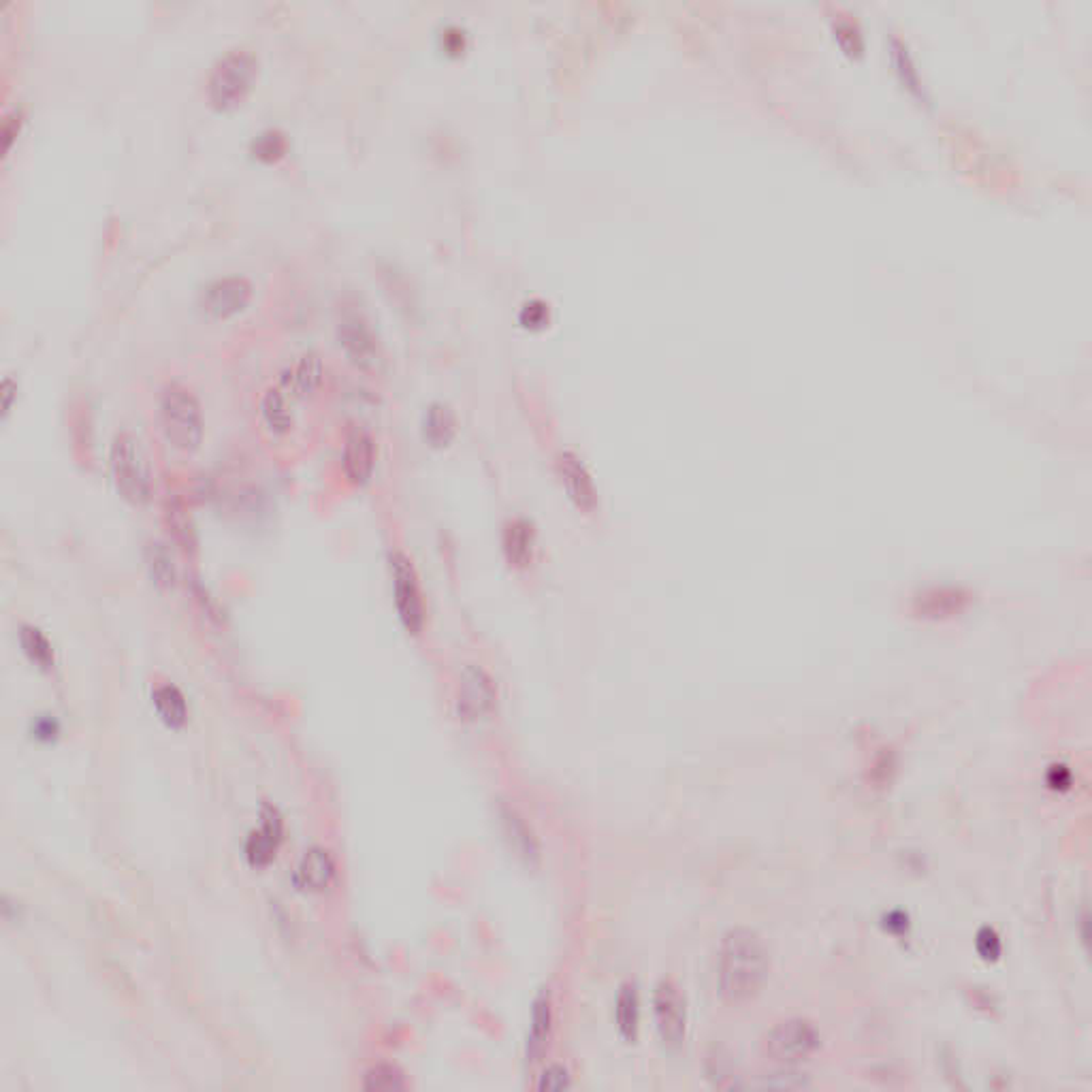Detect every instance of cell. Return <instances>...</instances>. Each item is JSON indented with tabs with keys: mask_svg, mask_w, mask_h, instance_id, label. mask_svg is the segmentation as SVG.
Instances as JSON below:
<instances>
[{
	"mask_svg": "<svg viewBox=\"0 0 1092 1092\" xmlns=\"http://www.w3.org/2000/svg\"><path fill=\"white\" fill-rule=\"evenodd\" d=\"M292 400L280 389L271 387L261 397V419L273 433H286L292 427Z\"/></svg>",
	"mask_w": 1092,
	"mask_h": 1092,
	"instance_id": "obj_20",
	"label": "cell"
},
{
	"mask_svg": "<svg viewBox=\"0 0 1092 1092\" xmlns=\"http://www.w3.org/2000/svg\"><path fill=\"white\" fill-rule=\"evenodd\" d=\"M466 30L459 26H446L442 30V46L450 54H459L466 48Z\"/></svg>",
	"mask_w": 1092,
	"mask_h": 1092,
	"instance_id": "obj_32",
	"label": "cell"
},
{
	"mask_svg": "<svg viewBox=\"0 0 1092 1092\" xmlns=\"http://www.w3.org/2000/svg\"><path fill=\"white\" fill-rule=\"evenodd\" d=\"M502 549L506 555V562L514 568H527L533 562L535 551V533L529 521L516 519L510 521L504 529Z\"/></svg>",
	"mask_w": 1092,
	"mask_h": 1092,
	"instance_id": "obj_16",
	"label": "cell"
},
{
	"mask_svg": "<svg viewBox=\"0 0 1092 1092\" xmlns=\"http://www.w3.org/2000/svg\"><path fill=\"white\" fill-rule=\"evenodd\" d=\"M363 1088L371 1090V1092L402 1090V1088H406V1078L395 1065H379V1067L369 1069L365 1074Z\"/></svg>",
	"mask_w": 1092,
	"mask_h": 1092,
	"instance_id": "obj_26",
	"label": "cell"
},
{
	"mask_svg": "<svg viewBox=\"0 0 1092 1092\" xmlns=\"http://www.w3.org/2000/svg\"><path fill=\"white\" fill-rule=\"evenodd\" d=\"M58 732H61V726H58V722L50 718V715H41V718H36L32 724V737L41 743L56 741Z\"/></svg>",
	"mask_w": 1092,
	"mask_h": 1092,
	"instance_id": "obj_31",
	"label": "cell"
},
{
	"mask_svg": "<svg viewBox=\"0 0 1092 1092\" xmlns=\"http://www.w3.org/2000/svg\"><path fill=\"white\" fill-rule=\"evenodd\" d=\"M323 373H325V367H323L321 356L316 352H306L280 373L277 387H280L292 402L304 400V397L312 395L321 387Z\"/></svg>",
	"mask_w": 1092,
	"mask_h": 1092,
	"instance_id": "obj_12",
	"label": "cell"
},
{
	"mask_svg": "<svg viewBox=\"0 0 1092 1092\" xmlns=\"http://www.w3.org/2000/svg\"><path fill=\"white\" fill-rule=\"evenodd\" d=\"M389 568H391L397 614H400V621L406 627V632L416 637V634H421L423 623H425V606H423V595L419 587V577H416V570L408 555L400 551L391 553Z\"/></svg>",
	"mask_w": 1092,
	"mask_h": 1092,
	"instance_id": "obj_6",
	"label": "cell"
},
{
	"mask_svg": "<svg viewBox=\"0 0 1092 1092\" xmlns=\"http://www.w3.org/2000/svg\"><path fill=\"white\" fill-rule=\"evenodd\" d=\"M770 971L768 949L751 928H734L720 949V995L730 1005H745L756 999Z\"/></svg>",
	"mask_w": 1092,
	"mask_h": 1092,
	"instance_id": "obj_1",
	"label": "cell"
},
{
	"mask_svg": "<svg viewBox=\"0 0 1092 1092\" xmlns=\"http://www.w3.org/2000/svg\"><path fill=\"white\" fill-rule=\"evenodd\" d=\"M15 393H17V385L7 375V379L3 381V416H7L11 412Z\"/></svg>",
	"mask_w": 1092,
	"mask_h": 1092,
	"instance_id": "obj_34",
	"label": "cell"
},
{
	"mask_svg": "<svg viewBox=\"0 0 1092 1092\" xmlns=\"http://www.w3.org/2000/svg\"><path fill=\"white\" fill-rule=\"evenodd\" d=\"M423 435L431 446L446 448L456 435L454 410L444 402L431 404L423 416Z\"/></svg>",
	"mask_w": 1092,
	"mask_h": 1092,
	"instance_id": "obj_18",
	"label": "cell"
},
{
	"mask_svg": "<svg viewBox=\"0 0 1092 1092\" xmlns=\"http://www.w3.org/2000/svg\"><path fill=\"white\" fill-rule=\"evenodd\" d=\"M653 1016L655 1028L666 1047L677 1049L685 1043L687 1035V1007L679 988L664 980L653 992Z\"/></svg>",
	"mask_w": 1092,
	"mask_h": 1092,
	"instance_id": "obj_7",
	"label": "cell"
},
{
	"mask_svg": "<svg viewBox=\"0 0 1092 1092\" xmlns=\"http://www.w3.org/2000/svg\"><path fill=\"white\" fill-rule=\"evenodd\" d=\"M822 1045L818 1026L805 1018H789L772 1026L762 1041L764 1055L774 1063L796 1065L809 1061Z\"/></svg>",
	"mask_w": 1092,
	"mask_h": 1092,
	"instance_id": "obj_5",
	"label": "cell"
},
{
	"mask_svg": "<svg viewBox=\"0 0 1092 1092\" xmlns=\"http://www.w3.org/2000/svg\"><path fill=\"white\" fill-rule=\"evenodd\" d=\"M167 521H169V527H171L173 533H175V538L180 540V542L188 549V547L192 544V540H190L192 529H190L188 514H186L184 506H182L180 502H177V500H173V502L167 504Z\"/></svg>",
	"mask_w": 1092,
	"mask_h": 1092,
	"instance_id": "obj_27",
	"label": "cell"
},
{
	"mask_svg": "<svg viewBox=\"0 0 1092 1092\" xmlns=\"http://www.w3.org/2000/svg\"><path fill=\"white\" fill-rule=\"evenodd\" d=\"M614 1022H617L619 1035L627 1043L637 1041L639 1026H641V1003H639L637 986L634 984L621 986L617 995V1007H614Z\"/></svg>",
	"mask_w": 1092,
	"mask_h": 1092,
	"instance_id": "obj_21",
	"label": "cell"
},
{
	"mask_svg": "<svg viewBox=\"0 0 1092 1092\" xmlns=\"http://www.w3.org/2000/svg\"><path fill=\"white\" fill-rule=\"evenodd\" d=\"M976 947H978V954L988 962L999 960L1003 954V943L997 935V930H992V928H982L978 932Z\"/></svg>",
	"mask_w": 1092,
	"mask_h": 1092,
	"instance_id": "obj_28",
	"label": "cell"
},
{
	"mask_svg": "<svg viewBox=\"0 0 1092 1092\" xmlns=\"http://www.w3.org/2000/svg\"><path fill=\"white\" fill-rule=\"evenodd\" d=\"M258 75V58L248 48H231L216 63L207 75V98L221 109H233L240 105L252 90Z\"/></svg>",
	"mask_w": 1092,
	"mask_h": 1092,
	"instance_id": "obj_2",
	"label": "cell"
},
{
	"mask_svg": "<svg viewBox=\"0 0 1092 1092\" xmlns=\"http://www.w3.org/2000/svg\"><path fill=\"white\" fill-rule=\"evenodd\" d=\"M519 321L523 327H542L547 325L549 321V304H544L542 300H531L527 304H523L521 312H519Z\"/></svg>",
	"mask_w": 1092,
	"mask_h": 1092,
	"instance_id": "obj_30",
	"label": "cell"
},
{
	"mask_svg": "<svg viewBox=\"0 0 1092 1092\" xmlns=\"http://www.w3.org/2000/svg\"><path fill=\"white\" fill-rule=\"evenodd\" d=\"M558 468H560L562 483L566 485L568 498L581 510H591L595 504V489L579 456L570 450L562 452L558 459Z\"/></svg>",
	"mask_w": 1092,
	"mask_h": 1092,
	"instance_id": "obj_15",
	"label": "cell"
},
{
	"mask_svg": "<svg viewBox=\"0 0 1092 1092\" xmlns=\"http://www.w3.org/2000/svg\"><path fill=\"white\" fill-rule=\"evenodd\" d=\"M284 824L280 811L263 803L261 807V828L250 832L246 841V860L254 868H263L273 862L277 847L282 843Z\"/></svg>",
	"mask_w": 1092,
	"mask_h": 1092,
	"instance_id": "obj_10",
	"label": "cell"
},
{
	"mask_svg": "<svg viewBox=\"0 0 1092 1092\" xmlns=\"http://www.w3.org/2000/svg\"><path fill=\"white\" fill-rule=\"evenodd\" d=\"M252 297V284L246 275H223L209 280L201 292H198V302L201 308L214 316V319H229V316L240 314Z\"/></svg>",
	"mask_w": 1092,
	"mask_h": 1092,
	"instance_id": "obj_8",
	"label": "cell"
},
{
	"mask_svg": "<svg viewBox=\"0 0 1092 1092\" xmlns=\"http://www.w3.org/2000/svg\"><path fill=\"white\" fill-rule=\"evenodd\" d=\"M161 425L167 442L194 452L203 442V414L196 397L180 383H171L161 393Z\"/></svg>",
	"mask_w": 1092,
	"mask_h": 1092,
	"instance_id": "obj_4",
	"label": "cell"
},
{
	"mask_svg": "<svg viewBox=\"0 0 1092 1092\" xmlns=\"http://www.w3.org/2000/svg\"><path fill=\"white\" fill-rule=\"evenodd\" d=\"M286 148H288V139L280 129H265L258 133L250 144V152L263 163L280 161V158L286 154Z\"/></svg>",
	"mask_w": 1092,
	"mask_h": 1092,
	"instance_id": "obj_25",
	"label": "cell"
},
{
	"mask_svg": "<svg viewBox=\"0 0 1092 1092\" xmlns=\"http://www.w3.org/2000/svg\"><path fill=\"white\" fill-rule=\"evenodd\" d=\"M504 826H506V837H508L512 849L516 851V856L523 858L529 866L538 862V856H540L538 841L533 839L527 824L519 816H516L514 811H506L504 813Z\"/></svg>",
	"mask_w": 1092,
	"mask_h": 1092,
	"instance_id": "obj_23",
	"label": "cell"
},
{
	"mask_svg": "<svg viewBox=\"0 0 1092 1092\" xmlns=\"http://www.w3.org/2000/svg\"><path fill=\"white\" fill-rule=\"evenodd\" d=\"M109 468L117 495L131 506H146L152 498L148 456L133 433H117L109 448Z\"/></svg>",
	"mask_w": 1092,
	"mask_h": 1092,
	"instance_id": "obj_3",
	"label": "cell"
},
{
	"mask_svg": "<svg viewBox=\"0 0 1092 1092\" xmlns=\"http://www.w3.org/2000/svg\"><path fill=\"white\" fill-rule=\"evenodd\" d=\"M146 564H148L150 579L156 583V587L171 589L175 585V564H173L171 553H169V549L165 544H161V542L148 544Z\"/></svg>",
	"mask_w": 1092,
	"mask_h": 1092,
	"instance_id": "obj_24",
	"label": "cell"
},
{
	"mask_svg": "<svg viewBox=\"0 0 1092 1092\" xmlns=\"http://www.w3.org/2000/svg\"><path fill=\"white\" fill-rule=\"evenodd\" d=\"M152 704L158 720L171 730H180L188 722V706L184 693L171 683L156 687L152 691Z\"/></svg>",
	"mask_w": 1092,
	"mask_h": 1092,
	"instance_id": "obj_19",
	"label": "cell"
},
{
	"mask_svg": "<svg viewBox=\"0 0 1092 1092\" xmlns=\"http://www.w3.org/2000/svg\"><path fill=\"white\" fill-rule=\"evenodd\" d=\"M498 691L483 668L466 666L456 689V715L464 722H479L493 710Z\"/></svg>",
	"mask_w": 1092,
	"mask_h": 1092,
	"instance_id": "obj_9",
	"label": "cell"
},
{
	"mask_svg": "<svg viewBox=\"0 0 1092 1092\" xmlns=\"http://www.w3.org/2000/svg\"><path fill=\"white\" fill-rule=\"evenodd\" d=\"M570 1088V1074L568 1069L562 1067V1065H551L542 1071V1076L538 1078V1090H549V1092H560V1090H566Z\"/></svg>",
	"mask_w": 1092,
	"mask_h": 1092,
	"instance_id": "obj_29",
	"label": "cell"
},
{
	"mask_svg": "<svg viewBox=\"0 0 1092 1092\" xmlns=\"http://www.w3.org/2000/svg\"><path fill=\"white\" fill-rule=\"evenodd\" d=\"M19 127H22V111L19 109H13L5 115L3 120V137H5V152L11 150L15 137L19 133Z\"/></svg>",
	"mask_w": 1092,
	"mask_h": 1092,
	"instance_id": "obj_33",
	"label": "cell"
},
{
	"mask_svg": "<svg viewBox=\"0 0 1092 1092\" xmlns=\"http://www.w3.org/2000/svg\"><path fill=\"white\" fill-rule=\"evenodd\" d=\"M337 335H340V344L352 363L359 367H369L375 361V354H379L375 337L359 314H348L340 323Z\"/></svg>",
	"mask_w": 1092,
	"mask_h": 1092,
	"instance_id": "obj_13",
	"label": "cell"
},
{
	"mask_svg": "<svg viewBox=\"0 0 1092 1092\" xmlns=\"http://www.w3.org/2000/svg\"><path fill=\"white\" fill-rule=\"evenodd\" d=\"M335 877V862L323 847L308 849L292 872V884L302 892H323Z\"/></svg>",
	"mask_w": 1092,
	"mask_h": 1092,
	"instance_id": "obj_14",
	"label": "cell"
},
{
	"mask_svg": "<svg viewBox=\"0 0 1092 1092\" xmlns=\"http://www.w3.org/2000/svg\"><path fill=\"white\" fill-rule=\"evenodd\" d=\"M19 645H22V651L32 666L44 672L54 668V647L41 629L28 623L19 627Z\"/></svg>",
	"mask_w": 1092,
	"mask_h": 1092,
	"instance_id": "obj_22",
	"label": "cell"
},
{
	"mask_svg": "<svg viewBox=\"0 0 1092 1092\" xmlns=\"http://www.w3.org/2000/svg\"><path fill=\"white\" fill-rule=\"evenodd\" d=\"M551 1028H553L551 997L547 995V992H540V995L533 999V1009H531V1026L527 1035V1061L531 1063L540 1061V1057L544 1055V1049L549 1045Z\"/></svg>",
	"mask_w": 1092,
	"mask_h": 1092,
	"instance_id": "obj_17",
	"label": "cell"
},
{
	"mask_svg": "<svg viewBox=\"0 0 1092 1092\" xmlns=\"http://www.w3.org/2000/svg\"><path fill=\"white\" fill-rule=\"evenodd\" d=\"M344 476L352 485H365L375 468V442L365 429H352L344 444Z\"/></svg>",
	"mask_w": 1092,
	"mask_h": 1092,
	"instance_id": "obj_11",
	"label": "cell"
}]
</instances>
